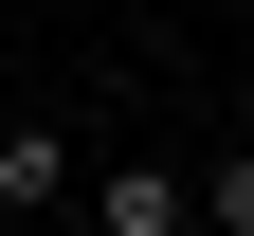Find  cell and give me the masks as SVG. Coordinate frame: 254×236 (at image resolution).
Instances as JSON below:
<instances>
[{"label": "cell", "mask_w": 254, "mask_h": 236, "mask_svg": "<svg viewBox=\"0 0 254 236\" xmlns=\"http://www.w3.org/2000/svg\"><path fill=\"white\" fill-rule=\"evenodd\" d=\"M73 182L91 163L55 146V127H0V218H73Z\"/></svg>", "instance_id": "obj_2"}, {"label": "cell", "mask_w": 254, "mask_h": 236, "mask_svg": "<svg viewBox=\"0 0 254 236\" xmlns=\"http://www.w3.org/2000/svg\"><path fill=\"white\" fill-rule=\"evenodd\" d=\"M200 218H218V236H254V109H236V146H218V182H200Z\"/></svg>", "instance_id": "obj_3"}, {"label": "cell", "mask_w": 254, "mask_h": 236, "mask_svg": "<svg viewBox=\"0 0 254 236\" xmlns=\"http://www.w3.org/2000/svg\"><path fill=\"white\" fill-rule=\"evenodd\" d=\"M73 218H109V236H182L200 182H182V163H109V182H73Z\"/></svg>", "instance_id": "obj_1"}]
</instances>
